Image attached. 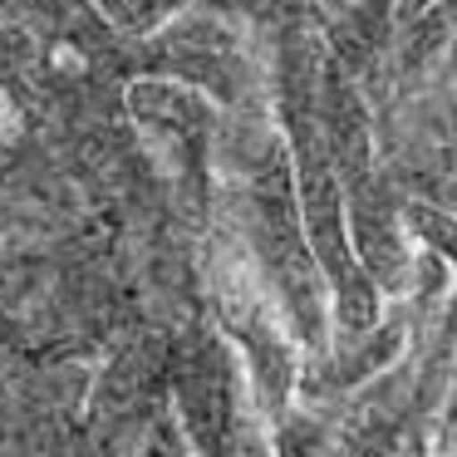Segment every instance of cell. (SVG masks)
I'll return each mask as SVG.
<instances>
[{
    "instance_id": "1",
    "label": "cell",
    "mask_w": 457,
    "mask_h": 457,
    "mask_svg": "<svg viewBox=\"0 0 457 457\" xmlns=\"http://www.w3.org/2000/svg\"><path fill=\"white\" fill-rule=\"evenodd\" d=\"M320 129H325L329 158L339 172V192H345V217L354 221V256L369 270L374 286H408L413 280V261L403 251V221H394L388 192L378 187L374 172V143H369V113L359 99L354 79L339 70L335 60L325 64V94H320Z\"/></svg>"
},
{
    "instance_id": "2",
    "label": "cell",
    "mask_w": 457,
    "mask_h": 457,
    "mask_svg": "<svg viewBox=\"0 0 457 457\" xmlns=\"http://www.w3.org/2000/svg\"><path fill=\"white\" fill-rule=\"evenodd\" d=\"M433 0H398V21H408V15H423Z\"/></svg>"
}]
</instances>
